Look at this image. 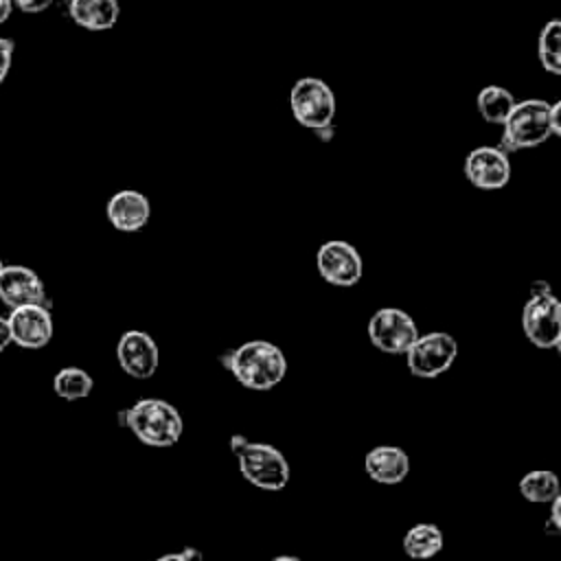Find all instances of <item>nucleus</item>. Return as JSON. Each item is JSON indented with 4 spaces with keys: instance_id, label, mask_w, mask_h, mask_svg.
I'll list each match as a JSON object with an SVG mask.
<instances>
[{
    "instance_id": "19",
    "label": "nucleus",
    "mask_w": 561,
    "mask_h": 561,
    "mask_svg": "<svg viewBox=\"0 0 561 561\" xmlns=\"http://www.w3.org/2000/svg\"><path fill=\"white\" fill-rule=\"evenodd\" d=\"M515 96L502 85H486L478 92L476 105L480 116L491 125H502L515 107Z\"/></svg>"
},
{
    "instance_id": "6",
    "label": "nucleus",
    "mask_w": 561,
    "mask_h": 561,
    "mask_svg": "<svg viewBox=\"0 0 561 561\" xmlns=\"http://www.w3.org/2000/svg\"><path fill=\"white\" fill-rule=\"evenodd\" d=\"M291 116L307 129H327L337 112V101L327 81L318 77H302L289 92Z\"/></svg>"
},
{
    "instance_id": "26",
    "label": "nucleus",
    "mask_w": 561,
    "mask_h": 561,
    "mask_svg": "<svg viewBox=\"0 0 561 561\" xmlns=\"http://www.w3.org/2000/svg\"><path fill=\"white\" fill-rule=\"evenodd\" d=\"M11 344V335H9V324L7 318L0 316V353Z\"/></svg>"
},
{
    "instance_id": "2",
    "label": "nucleus",
    "mask_w": 561,
    "mask_h": 561,
    "mask_svg": "<svg viewBox=\"0 0 561 561\" xmlns=\"http://www.w3.org/2000/svg\"><path fill=\"white\" fill-rule=\"evenodd\" d=\"M118 423L131 430V434L149 447H171L180 440L184 432V421L180 410L167 399L145 397L131 408L118 412Z\"/></svg>"
},
{
    "instance_id": "3",
    "label": "nucleus",
    "mask_w": 561,
    "mask_h": 561,
    "mask_svg": "<svg viewBox=\"0 0 561 561\" xmlns=\"http://www.w3.org/2000/svg\"><path fill=\"white\" fill-rule=\"evenodd\" d=\"M230 449L237 458L241 476L261 491H283L289 482L291 469L280 449L270 443L248 440L243 434L230 438Z\"/></svg>"
},
{
    "instance_id": "31",
    "label": "nucleus",
    "mask_w": 561,
    "mask_h": 561,
    "mask_svg": "<svg viewBox=\"0 0 561 561\" xmlns=\"http://www.w3.org/2000/svg\"><path fill=\"white\" fill-rule=\"evenodd\" d=\"M2 267H4V263H2V259H0V272H2Z\"/></svg>"
},
{
    "instance_id": "8",
    "label": "nucleus",
    "mask_w": 561,
    "mask_h": 561,
    "mask_svg": "<svg viewBox=\"0 0 561 561\" xmlns=\"http://www.w3.org/2000/svg\"><path fill=\"white\" fill-rule=\"evenodd\" d=\"M419 335L412 316L399 307H381L368 320V340L388 355H405Z\"/></svg>"
},
{
    "instance_id": "18",
    "label": "nucleus",
    "mask_w": 561,
    "mask_h": 561,
    "mask_svg": "<svg viewBox=\"0 0 561 561\" xmlns=\"http://www.w3.org/2000/svg\"><path fill=\"white\" fill-rule=\"evenodd\" d=\"M519 495L533 504H550L559 497V478L550 469H533L519 478Z\"/></svg>"
},
{
    "instance_id": "24",
    "label": "nucleus",
    "mask_w": 561,
    "mask_h": 561,
    "mask_svg": "<svg viewBox=\"0 0 561 561\" xmlns=\"http://www.w3.org/2000/svg\"><path fill=\"white\" fill-rule=\"evenodd\" d=\"M53 4V0H13V9L22 13H42Z\"/></svg>"
},
{
    "instance_id": "20",
    "label": "nucleus",
    "mask_w": 561,
    "mask_h": 561,
    "mask_svg": "<svg viewBox=\"0 0 561 561\" xmlns=\"http://www.w3.org/2000/svg\"><path fill=\"white\" fill-rule=\"evenodd\" d=\"M94 388V379L79 366H66L53 377V390L66 401L85 399Z\"/></svg>"
},
{
    "instance_id": "29",
    "label": "nucleus",
    "mask_w": 561,
    "mask_h": 561,
    "mask_svg": "<svg viewBox=\"0 0 561 561\" xmlns=\"http://www.w3.org/2000/svg\"><path fill=\"white\" fill-rule=\"evenodd\" d=\"M156 561H186V557H184L182 550H180V552H167V554L158 557Z\"/></svg>"
},
{
    "instance_id": "15",
    "label": "nucleus",
    "mask_w": 561,
    "mask_h": 561,
    "mask_svg": "<svg viewBox=\"0 0 561 561\" xmlns=\"http://www.w3.org/2000/svg\"><path fill=\"white\" fill-rule=\"evenodd\" d=\"M364 471L379 484H399L410 473V458L397 445H377L366 451Z\"/></svg>"
},
{
    "instance_id": "13",
    "label": "nucleus",
    "mask_w": 561,
    "mask_h": 561,
    "mask_svg": "<svg viewBox=\"0 0 561 561\" xmlns=\"http://www.w3.org/2000/svg\"><path fill=\"white\" fill-rule=\"evenodd\" d=\"M0 300L11 307L46 305V287L39 274L26 265H4L0 272Z\"/></svg>"
},
{
    "instance_id": "30",
    "label": "nucleus",
    "mask_w": 561,
    "mask_h": 561,
    "mask_svg": "<svg viewBox=\"0 0 561 561\" xmlns=\"http://www.w3.org/2000/svg\"><path fill=\"white\" fill-rule=\"evenodd\" d=\"M272 561H302V559L296 557V554H278V557H274Z\"/></svg>"
},
{
    "instance_id": "7",
    "label": "nucleus",
    "mask_w": 561,
    "mask_h": 561,
    "mask_svg": "<svg viewBox=\"0 0 561 561\" xmlns=\"http://www.w3.org/2000/svg\"><path fill=\"white\" fill-rule=\"evenodd\" d=\"M458 357V342L451 333L430 331L419 335L405 353V364L414 377L434 379L451 368Z\"/></svg>"
},
{
    "instance_id": "10",
    "label": "nucleus",
    "mask_w": 561,
    "mask_h": 561,
    "mask_svg": "<svg viewBox=\"0 0 561 561\" xmlns=\"http://www.w3.org/2000/svg\"><path fill=\"white\" fill-rule=\"evenodd\" d=\"M465 178L480 191H500L511 182V160L500 147L480 145L465 158Z\"/></svg>"
},
{
    "instance_id": "17",
    "label": "nucleus",
    "mask_w": 561,
    "mask_h": 561,
    "mask_svg": "<svg viewBox=\"0 0 561 561\" xmlns=\"http://www.w3.org/2000/svg\"><path fill=\"white\" fill-rule=\"evenodd\" d=\"M445 546L443 530L436 524L421 522L408 528L403 535V552L414 561H427L436 557Z\"/></svg>"
},
{
    "instance_id": "11",
    "label": "nucleus",
    "mask_w": 561,
    "mask_h": 561,
    "mask_svg": "<svg viewBox=\"0 0 561 561\" xmlns=\"http://www.w3.org/2000/svg\"><path fill=\"white\" fill-rule=\"evenodd\" d=\"M116 359L123 373H127L129 377L149 379L158 370V362H160L158 344L149 333L129 329L118 337Z\"/></svg>"
},
{
    "instance_id": "14",
    "label": "nucleus",
    "mask_w": 561,
    "mask_h": 561,
    "mask_svg": "<svg viewBox=\"0 0 561 561\" xmlns=\"http://www.w3.org/2000/svg\"><path fill=\"white\" fill-rule=\"evenodd\" d=\"M107 221L121 232H138L147 226L151 217V204L147 195L134 188H123L114 193L105 206Z\"/></svg>"
},
{
    "instance_id": "25",
    "label": "nucleus",
    "mask_w": 561,
    "mask_h": 561,
    "mask_svg": "<svg viewBox=\"0 0 561 561\" xmlns=\"http://www.w3.org/2000/svg\"><path fill=\"white\" fill-rule=\"evenodd\" d=\"M550 125H552L554 136H559L561 134V103L559 101L550 103Z\"/></svg>"
},
{
    "instance_id": "22",
    "label": "nucleus",
    "mask_w": 561,
    "mask_h": 561,
    "mask_svg": "<svg viewBox=\"0 0 561 561\" xmlns=\"http://www.w3.org/2000/svg\"><path fill=\"white\" fill-rule=\"evenodd\" d=\"M13 50H15L13 39H9V37H0V83L7 79V75H9V70H11V64H13Z\"/></svg>"
},
{
    "instance_id": "4",
    "label": "nucleus",
    "mask_w": 561,
    "mask_h": 561,
    "mask_svg": "<svg viewBox=\"0 0 561 561\" xmlns=\"http://www.w3.org/2000/svg\"><path fill=\"white\" fill-rule=\"evenodd\" d=\"M502 127V151H519L543 145L550 136H554L550 125V103L543 99L519 101Z\"/></svg>"
},
{
    "instance_id": "9",
    "label": "nucleus",
    "mask_w": 561,
    "mask_h": 561,
    "mask_svg": "<svg viewBox=\"0 0 561 561\" xmlns=\"http://www.w3.org/2000/svg\"><path fill=\"white\" fill-rule=\"evenodd\" d=\"M318 274L335 287H353L364 274V261L355 245L342 239L324 241L316 254Z\"/></svg>"
},
{
    "instance_id": "21",
    "label": "nucleus",
    "mask_w": 561,
    "mask_h": 561,
    "mask_svg": "<svg viewBox=\"0 0 561 561\" xmlns=\"http://www.w3.org/2000/svg\"><path fill=\"white\" fill-rule=\"evenodd\" d=\"M537 57L546 72L561 75V22L550 20L539 31Z\"/></svg>"
},
{
    "instance_id": "27",
    "label": "nucleus",
    "mask_w": 561,
    "mask_h": 561,
    "mask_svg": "<svg viewBox=\"0 0 561 561\" xmlns=\"http://www.w3.org/2000/svg\"><path fill=\"white\" fill-rule=\"evenodd\" d=\"M13 13V0H0V24H4Z\"/></svg>"
},
{
    "instance_id": "5",
    "label": "nucleus",
    "mask_w": 561,
    "mask_h": 561,
    "mask_svg": "<svg viewBox=\"0 0 561 561\" xmlns=\"http://www.w3.org/2000/svg\"><path fill=\"white\" fill-rule=\"evenodd\" d=\"M522 331L537 348H557L561 342V305L548 285H533L522 309Z\"/></svg>"
},
{
    "instance_id": "23",
    "label": "nucleus",
    "mask_w": 561,
    "mask_h": 561,
    "mask_svg": "<svg viewBox=\"0 0 561 561\" xmlns=\"http://www.w3.org/2000/svg\"><path fill=\"white\" fill-rule=\"evenodd\" d=\"M561 495L550 502V515L546 519V535H559L561 533Z\"/></svg>"
},
{
    "instance_id": "16",
    "label": "nucleus",
    "mask_w": 561,
    "mask_h": 561,
    "mask_svg": "<svg viewBox=\"0 0 561 561\" xmlns=\"http://www.w3.org/2000/svg\"><path fill=\"white\" fill-rule=\"evenodd\" d=\"M68 15L85 31H110L121 15L118 0H68Z\"/></svg>"
},
{
    "instance_id": "28",
    "label": "nucleus",
    "mask_w": 561,
    "mask_h": 561,
    "mask_svg": "<svg viewBox=\"0 0 561 561\" xmlns=\"http://www.w3.org/2000/svg\"><path fill=\"white\" fill-rule=\"evenodd\" d=\"M182 554L186 557V561H202V552H199L197 548H191V546H188V548L182 550Z\"/></svg>"
},
{
    "instance_id": "1",
    "label": "nucleus",
    "mask_w": 561,
    "mask_h": 561,
    "mask_svg": "<svg viewBox=\"0 0 561 561\" xmlns=\"http://www.w3.org/2000/svg\"><path fill=\"white\" fill-rule=\"evenodd\" d=\"M226 368L248 390H272L287 375L285 353L267 340H250L232 348L226 359Z\"/></svg>"
},
{
    "instance_id": "12",
    "label": "nucleus",
    "mask_w": 561,
    "mask_h": 561,
    "mask_svg": "<svg viewBox=\"0 0 561 561\" xmlns=\"http://www.w3.org/2000/svg\"><path fill=\"white\" fill-rule=\"evenodd\" d=\"M7 324L11 342L22 348H44L53 337V316L44 305L11 309Z\"/></svg>"
}]
</instances>
